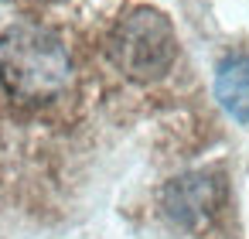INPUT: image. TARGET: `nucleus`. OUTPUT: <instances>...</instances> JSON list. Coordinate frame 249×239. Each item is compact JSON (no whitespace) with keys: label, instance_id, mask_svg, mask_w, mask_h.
Listing matches in <instances>:
<instances>
[{"label":"nucleus","instance_id":"nucleus-2","mask_svg":"<svg viewBox=\"0 0 249 239\" xmlns=\"http://www.w3.org/2000/svg\"><path fill=\"white\" fill-rule=\"evenodd\" d=\"M109 62L133 82H157L171 72L178 58V35L164 11L157 7H130L106 38Z\"/></svg>","mask_w":249,"mask_h":239},{"label":"nucleus","instance_id":"nucleus-3","mask_svg":"<svg viewBox=\"0 0 249 239\" xmlns=\"http://www.w3.org/2000/svg\"><path fill=\"white\" fill-rule=\"evenodd\" d=\"M222 202V181L212 171H198V174H184L174 178L164 188V212L178 222V225H201Z\"/></svg>","mask_w":249,"mask_h":239},{"label":"nucleus","instance_id":"nucleus-1","mask_svg":"<svg viewBox=\"0 0 249 239\" xmlns=\"http://www.w3.org/2000/svg\"><path fill=\"white\" fill-rule=\"evenodd\" d=\"M0 86L21 103H52L72 86L65 41L41 24H14L0 35Z\"/></svg>","mask_w":249,"mask_h":239},{"label":"nucleus","instance_id":"nucleus-4","mask_svg":"<svg viewBox=\"0 0 249 239\" xmlns=\"http://www.w3.org/2000/svg\"><path fill=\"white\" fill-rule=\"evenodd\" d=\"M215 99L235 123H249V55H229L218 62Z\"/></svg>","mask_w":249,"mask_h":239}]
</instances>
